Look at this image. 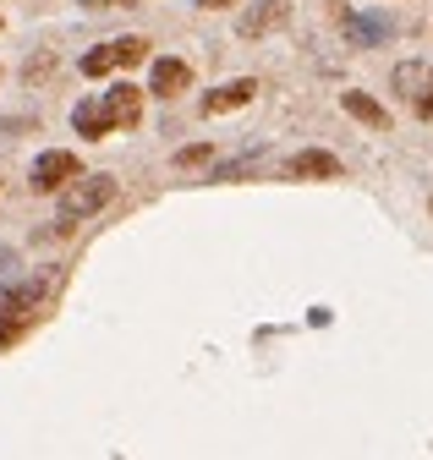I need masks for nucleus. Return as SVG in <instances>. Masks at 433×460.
Instances as JSON below:
<instances>
[{
  "label": "nucleus",
  "mask_w": 433,
  "mask_h": 460,
  "mask_svg": "<svg viewBox=\"0 0 433 460\" xmlns=\"http://www.w3.org/2000/svg\"><path fill=\"white\" fill-rule=\"evenodd\" d=\"M116 198V176H77L66 192H61V230H72L77 219H88V214H99L104 203Z\"/></svg>",
  "instance_id": "f257e3e1"
},
{
  "label": "nucleus",
  "mask_w": 433,
  "mask_h": 460,
  "mask_svg": "<svg viewBox=\"0 0 433 460\" xmlns=\"http://www.w3.org/2000/svg\"><path fill=\"white\" fill-rule=\"evenodd\" d=\"M137 61H148V39H110V44H99L93 55H83V77H104V72H116V66H137Z\"/></svg>",
  "instance_id": "f03ea898"
},
{
  "label": "nucleus",
  "mask_w": 433,
  "mask_h": 460,
  "mask_svg": "<svg viewBox=\"0 0 433 460\" xmlns=\"http://www.w3.org/2000/svg\"><path fill=\"white\" fill-rule=\"evenodd\" d=\"M77 176H83V164L66 148H49V154L33 159V192H66Z\"/></svg>",
  "instance_id": "7ed1b4c3"
},
{
  "label": "nucleus",
  "mask_w": 433,
  "mask_h": 460,
  "mask_svg": "<svg viewBox=\"0 0 433 460\" xmlns=\"http://www.w3.org/2000/svg\"><path fill=\"white\" fill-rule=\"evenodd\" d=\"M286 22H291V0H258L252 12H242L236 33H242V39H263V33H275V28H286Z\"/></svg>",
  "instance_id": "20e7f679"
},
{
  "label": "nucleus",
  "mask_w": 433,
  "mask_h": 460,
  "mask_svg": "<svg viewBox=\"0 0 433 460\" xmlns=\"http://www.w3.org/2000/svg\"><path fill=\"white\" fill-rule=\"evenodd\" d=\"M395 88L411 99V110H417V115H433V66H422V61L395 66Z\"/></svg>",
  "instance_id": "39448f33"
},
{
  "label": "nucleus",
  "mask_w": 433,
  "mask_h": 460,
  "mask_svg": "<svg viewBox=\"0 0 433 460\" xmlns=\"http://www.w3.org/2000/svg\"><path fill=\"white\" fill-rule=\"evenodd\" d=\"M286 176H296V181H330V176H340V159L323 154V148H302L296 159H286Z\"/></svg>",
  "instance_id": "423d86ee"
},
{
  "label": "nucleus",
  "mask_w": 433,
  "mask_h": 460,
  "mask_svg": "<svg viewBox=\"0 0 433 460\" xmlns=\"http://www.w3.org/2000/svg\"><path fill=\"white\" fill-rule=\"evenodd\" d=\"M187 83H192V66H187V61H176V55H159V61H154V72H148V88H154L159 99L187 93Z\"/></svg>",
  "instance_id": "0eeeda50"
},
{
  "label": "nucleus",
  "mask_w": 433,
  "mask_h": 460,
  "mask_svg": "<svg viewBox=\"0 0 433 460\" xmlns=\"http://www.w3.org/2000/svg\"><path fill=\"white\" fill-rule=\"evenodd\" d=\"M252 93H258V83H252V77L220 83L214 93H203V115H225V110H242V104H252Z\"/></svg>",
  "instance_id": "6e6552de"
},
{
  "label": "nucleus",
  "mask_w": 433,
  "mask_h": 460,
  "mask_svg": "<svg viewBox=\"0 0 433 460\" xmlns=\"http://www.w3.org/2000/svg\"><path fill=\"white\" fill-rule=\"evenodd\" d=\"M104 110H110V127H137V115H143V88L116 83L110 93H104Z\"/></svg>",
  "instance_id": "1a4fd4ad"
},
{
  "label": "nucleus",
  "mask_w": 433,
  "mask_h": 460,
  "mask_svg": "<svg viewBox=\"0 0 433 460\" xmlns=\"http://www.w3.org/2000/svg\"><path fill=\"white\" fill-rule=\"evenodd\" d=\"M72 127H77V137H104V132H116V127H110V110H104V93H99V99H83V104L72 110Z\"/></svg>",
  "instance_id": "9d476101"
},
{
  "label": "nucleus",
  "mask_w": 433,
  "mask_h": 460,
  "mask_svg": "<svg viewBox=\"0 0 433 460\" xmlns=\"http://www.w3.org/2000/svg\"><path fill=\"white\" fill-rule=\"evenodd\" d=\"M340 104L357 115V121H367V127H390V115H384V104H373L367 93H340Z\"/></svg>",
  "instance_id": "9b49d317"
},
{
  "label": "nucleus",
  "mask_w": 433,
  "mask_h": 460,
  "mask_svg": "<svg viewBox=\"0 0 433 460\" xmlns=\"http://www.w3.org/2000/svg\"><path fill=\"white\" fill-rule=\"evenodd\" d=\"M258 159H263V148H252V154H242V159H231V164H220V170H214V181H242V176H252Z\"/></svg>",
  "instance_id": "f8f14e48"
},
{
  "label": "nucleus",
  "mask_w": 433,
  "mask_h": 460,
  "mask_svg": "<svg viewBox=\"0 0 433 460\" xmlns=\"http://www.w3.org/2000/svg\"><path fill=\"white\" fill-rule=\"evenodd\" d=\"M346 28H351V39H357V44H378V39L390 33V22H367V17H351Z\"/></svg>",
  "instance_id": "ddd939ff"
},
{
  "label": "nucleus",
  "mask_w": 433,
  "mask_h": 460,
  "mask_svg": "<svg viewBox=\"0 0 433 460\" xmlns=\"http://www.w3.org/2000/svg\"><path fill=\"white\" fill-rule=\"evenodd\" d=\"M22 132H28V121H17V115H0V148H12Z\"/></svg>",
  "instance_id": "4468645a"
},
{
  "label": "nucleus",
  "mask_w": 433,
  "mask_h": 460,
  "mask_svg": "<svg viewBox=\"0 0 433 460\" xmlns=\"http://www.w3.org/2000/svg\"><path fill=\"white\" fill-rule=\"evenodd\" d=\"M49 66H56V55H33V61L22 66V77H28V83H44V77H49Z\"/></svg>",
  "instance_id": "2eb2a0df"
},
{
  "label": "nucleus",
  "mask_w": 433,
  "mask_h": 460,
  "mask_svg": "<svg viewBox=\"0 0 433 460\" xmlns=\"http://www.w3.org/2000/svg\"><path fill=\"white\" fill-rule=\"evenodd\" d=\"M208 154H214V148H208V143H192V148H181V154H176V164H181V170H187V164H203V159H208Z\"/></svg>",
  "instance_id": "dca6fc26"
},
{
  "label": "nucleus",
  "mask_w": 433,
  "mask_h": 460,
  "mask_svg": "<svg viewBox=\"0 0 433 460\" xmlns=\"http://www.w3.org/2000/svg\"><path fill=\"white\" fill-rule=\"evenodd\" d=\"M88 12H116V6H132V0H83Z\"/></svg>",
  "instance_id": "f3484780"
},
{
  "label": "nucleus",
  "mask_w": 433,
  "mask_h": 460,
  "mask_svg": "<svg viewBox=\"0 0 433 460\" xmlns=\"http://www.w3.org/2000/svg\"><path fill=\"white\" fill-rule=\"evenodd\" d=\"M12 269H17V252H12V247H0V274H12Z\"/></svg>",
  "instance_id": "a211bd4d"
},
{
  "label": "nucleus",
  "mask_w": 433,
  "mask_h": 460,
  "mask_svg": "<svg viewBox=\"0 0 433 460\" xmlns=\"http://www.w3.org/2000/svg\"><path fill=\"white\" fill-rule=\"evenodd\" d=\"M198 6H208V12H220V6H236V0H198Z\"/></svg>",
  "instance_id": "6ab92c4d"
}]
</instances>
